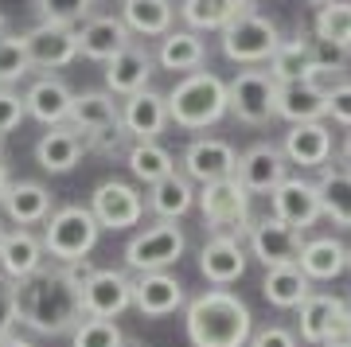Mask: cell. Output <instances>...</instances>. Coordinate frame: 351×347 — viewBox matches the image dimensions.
Instances as JSON below:
<instances>
[{
	"instance_id": "cell-1",
	"label": "cell",
	"mask_w": 351,
	"mask_h": 347,
	"mask_svg": "<svg viewBox=\"0 0 351 347\" xmlns=\"http://www.w3.org/2000/svg\"><path fill=\"white\" fill-rule=\"evenodd\" d=\"M94 273V261H47L27 281H16V324L36 335H71L82 312V285Z\"/></svg>"
},
{
	"instance_id": "cell-2",
	"label": "cell",
	"mask_w": 351,
	"mask_h": 347,
	"mask_svg": "<svg viewBox=\"0 0 351 347\" xmlns=\"http://www.w3.org/2000/svg\"><path fill=\"white\" fill-rule=\"evenodd\" d=\"M184 332L191 347H250L254 316L230 289H207L188 300Z\"/></svg>"
},
{
	"instance_id": "cell-3",
	"label": "cell",
	"mask_w": 351,
	"mask_h": 347,
	"mask_svg": "<svg viewBox=\"0 0 351 347\" xmlns=\"http://www.w3.org/2000/svg\"><path fill=\"white\" fill-rule=\"evenodd\" d=\"M168 117L176 129L199 133L207 125H219L230 113V98H226V82L211 71H191L176 82L168 94Z\"/></svg>"
},
{
	"instance_id": "cell-4",
	"label": "cell",
	"mask_w": 351,
	"mask_h": 347,
	"mask_svg": "<svg viewBox=\"0 0 351 347\" xmlns=\"http://www.w3.org/2000/svg\"><path fill=\"white\" fill-rule=\"evenodd\" d=\"M98 235H101V226L94 219V211L71 203V207H55V215L43 223V235L39 238H43V250H47L51 261L71 265V261H86L94 254Z\"/></svg>"
},
{
	"instance_id": "cell-5",
	"label": "cell",
	"mask_w": 351,
	"mask_h": 347,
	"mask_svg": "<svg viewBox=\"0 0 351 347\" xmlns=\"http://www.w3.org/2000/svg\"><path fill=\"white\" fill-rule=\"evenodd\" d=\"M195 203H199L203 219L211 226L215 235H250L254 215H250V191L239 184V176L230 180H215V184H203L195 191Z\"/></svg>"
},
{
	"instance_id": "cell-6",
	"label": "cell",
	"mask_w": 351,
	"mask_h": 347,
	"mask_svg": "<svg viewBox=\"0 0 351 347\" xmlns=\"http://www.w3.org/2000/svg\"><path fill=\"white\" fill-rule=\"evenodd\" d=\"M188 238L176 223H152L125 242V270L133 273H168V265L184 258Z\"/></svg>"
},
{
	"instance_id": "cell-7",
	"label": "cell",
	"mask_w": 351,
	"mask_h": 347,
	"mask_svg": "<svg viewBox=\"0 0 351 347\" xmlns=\"http://www.w3.org/2000/svg\"><path fill=\"white\" fill-rule=\"evenodd\" d=\"M277 47H281L277 24L265 20V16H258V12H242L234 24L223 27V55L230 62H242V67L269 62Z\"/></svg>"
},
{
	"instance_id": "cell-8",
	"label": "cell",
	"mask_w": 351,
	"mask_h": 347,
	"mask_svg": "<svg viewBox=\"0 0 351 347\" xmlns=\"http://www.w3.org/2000/svg\"><path fill=\"white\" fill-rule=\"evenodd\" d=\"M226 98H230V113L242 125H265L277 101V82L269 78V71H239L226 82Z\"/></svg>"
},
{
	"instance_id": "cell-9",
	"label": "cell",
	"mask_w": 351,
	"mask_h": 347,
	"mask_svg": "<svg viewBox=\"0 0 351 347\" xmlns=\"http://www.w3.org/2000/svg\"><path fill=\"white\" fill-rule=\"evenodd\" d=\"M133 309V277L125 270H94L82 285V312L94 320H117Z\"/></svg>"
},
{
	"instance_id": "cell-10",
	"label": "cell",
	"mask_w": 351,
	"mask_h": 347,
	"mask_svg": "<svg viewBox=\"0 0 351 347\" xmlns=\"http://www.w3.org/2000/svg\"><path fill=\"white\" fill-rule=\"evenodd\" d=\"M24 51L32 59V71H63L78 59V27H59V24H36L20 32Z\"/></svg>"
},
{
	"instance_id": "cell-11",
	"label": "cell",
	"mask_w": 351,
	"mask_h": 347,
	"mask_svg": "<svg viewBox=\"0 0 351 347\" xmlns=\"http://www.w3.org/2000/svg\"><path fill=\"white\" fill-rule=\"evenodd\" d=\"M90 211H94L101 230H129V226L141 223L145 199H141V191L133 184H125V180H106V184L94 187Z\"/></svg>"
},
{
	"instance_id": "cell-12",
	"label": "cell",
	"mask_w": 351,
	"mask_h": 347,
	"mask_svg": "<svg viewBox=\"0 0 351 347\" xmlns=\"http://www.w3.org/2000/svg\"><path fill=\"white\" fill-rule=\"evenodd\" d=\"M269 207H274V219L277 223L293 226V230H308L316 219H324V207H320V191L316 184L301 180V176H289L285 184H277L269 191Z\"/></svg>"
},
{
	"instance_id": "cell-13",
	"label": "cell",
	"mask_w": 351,
	"mask_h": 347,
	"mask_svg": "<svg viewBox=\"0 0 351 347\" xmlns=\"http://www.w3.org/2000/svg\"><path fill=\"white\" fill-rule=\"evenodd\" d=\"M250 250L265 270H285V265H301L304 238H301V230L277 223L274 215H269V219L250 226Z\"/></svg>"
},
{
	"instance_id": "cell-14",
	"label": "cell",
	"mask_w": 351,
	"mask_h": 347,
	"mask_svg": "<svg viewBox=\"0 0 351 347\" xmlns=\"http://www.w3.org/2000/svg\"><path fill=\"white\" fill-rule=\"evenodd\" d=\"M191 184H215V180H230L239 176V152L226 145L223 136H199L184 149V168Z\"/></svg>"
},
{
	"instance_id": "cell-15",
	"label": "cell",
	"mask_w": 351,
	"mask_h": 347,
	"mask_svg": "<svg viewBox=\"0 0 351 347\" xmlns=\"http://www.w3.org/2000/svg\"><path fill=\"white\" fill-rule=\"evenodd\" d=\"M199 273H203V281H211L215 289H226L234 281H242V273H246L242 242L230 235H211L199 250Z\"/></svg>"
},
{
	"instance_id": "cell-16",
	"label": "cell",
	"mask_w": 351,
	"mask_h": 347,
	"mask_svg": "<svg viewBox=\"0 0 351 347\" xmlns=\"http://www.w3.org/2000/svg\"><path fill=\"white\" fill-rule=\"evenodd\" d=\"M168 125H172L168 98L156 90H141V94L121 101V129L129 133V141H156Z\"/></svg>"
},
{
	"instance_id": "cell-17",
	"label": "cell",
	"mask_w": 351,
	"mask_h": 347,
	"mask_svg": "<svg viewBox=\"0 0 351 347\" xmlns=\"http://www.w3.org/2000/svg\"><path fill=\"white\" fill-rule=\"evenodd\" d=\"M285 180H289V160L277 145H254L250 152L239 156V184L250 195H265Z\"/></svg>"
},
{
	"instance_id": "cell-18",
	"label": "cell",
	"mask_w": 351,
	"mask_h": 347,
	"mask_svg": "<svg viewBox=\"0 0 351 347\" xmlns=\"http://www.w3.org/2000/svg\"><path fill=\"white\" fill-rule=\"evenodd\" d=\"M24 106H27V117H36L39 125H66L71 121V106H75V90L66 86L63 78L55 75H39L24 94Z\"/></svg>"
},
{
	"instance_id": "cell-19",
	"label": "cell",
	"mask_w": 351,
	"mask_h": 347,
	"mask_svg": "<svg viewBox=\"0 0 351 347\" xmlns=\"http://www.w3.org/2000/svg\"><path fill=\"white\" fill-rule=\"evenodd\" d=\"M133 43V32L125 27L121 16H90L86 24L78 27V55L94 62H110L113 55Z\"/></svg>"
},
{
	"instance_id": "cell-20",
	"label": "cell",
	"mask_w": 351,
	"mask_h": 347,
	"mask_svg": "<svg viewBox=\"0 0 351 347\" xmlns=\"http://www.w3.org/2000/svg\"><path fill=\"white\" fill-rule=\"evenodd\" d=\"M47 250H43V238L36 230H24V226H16L4 235L0 242V273L8 277V281H27L32 273H39L47 265Z\"/></svg>"
},
{
	"instance_id": "cell-21",
	"label": "cell",
	"mask_w": 351,
	"mask_h": 347,
	"mask_svg": "<svg viewBox=\"0 0 351 347\" xmlns=\"http://www.w3.org/2000/svg\"><path fill=\"white\" fill-rule=\"evenodd\" d=\"M152 78V51L141 43H129L121 55H113L106 62V90L117 98H133L141 90H149Z\"/></svg>"
},
{
	"instance_id": "cell-22",
	"label": "cell",
	"mask_w": 351,
	"mask_h": 347,
	"mask_svg": "<svg viewBox=\"0 0 351 347\" xmlns=\"http://www.w3.org/2000/svg\"><path fill=\"white\" fill-rule=\"evenodd\" d=\"M0 207L8 215V223L27 230V226L47 223L51 215H55V195L43 184H36V180H16V184H8Z\"/></svg>"
},
{
	"instance_id": "cell-23",
	"label": "cell",
	"mask_w": 351,
	"mask_h": 347,
	"mask_svg": "<svg viewBox=\"0 0 351 347\" xmlns=\"http://www.w3.org/2000/svg\"><path fill=\"white\" fill-rule=\"evenodd\" d=\"M274 113L285 117L289 125H308V121H324L328 117V90L320 82H285L277 86Z\"/></svg>"
},
{
	"instance_id": "cell-24",
	"label": "cell",
	"mask_w": 351,
	"mask_h": 347,
	"mask_svg": "<svg viewBox=\"0 0 351 347\" xmlns=\"http://www.w3.org/2000/svg\"><path fill=\"white\" fill-rule=\"evenodd\" d=\"M82 152H90V145L75 125H55V129H47V133L36 141V160H39V168L51 172V176L71 172V168L82 160Z\"/></svg>"
},
{
	"instance_id": "cell-25",
	"label": "cell",
	"mask_w": 351,
	"mask_h": 347,
	"mask_svg": "<svg viewBox=\"0 0 351 347\" xmlns=\"http://www.w3.org/2000/svg\"><path fill=\"white\" fill-rule=\"evenodd\" d=\"M188 304V293L172 273H141L133 281V309L141 316H172Z\"/></svg>"
},
{
	"instance_id": "cell-26",
	"label": "cell",
	"mask_w": 351,
	"mask_h": 347,
	"mask_svg": "<svg viewBox=\"0 0 351 347\" xmlns=\"http://www.w3.org/2000/svg\"><path fill=\"white\" fill-rule=\"evenodd\" d=\"M289 164H301V168H324L332 160V133L324 121H308V125H293L281 141Z\"/></svg>"
},
{
	"instance_id": "cell-27",
	"label": "cell",
	"mask_w": 351,
	"mask_h": 347,
	"mask_svg": "<svg viewBox=\"0 0 351 347\" xmlns=\"http://www.w3.org/2000/svg\"><path fill=\"white\" fill-rule=\"evenodd\" d=\"M82 136H94L101 129H113L121 125V106L113 101L110 90H82L75 94V106H71V121Z\"/></svg>"
},
{
	"instance_id": "cell-28",
	"label": "cell",
	"mask_w": 351,
	"mask_h": 347,
	"mask_svg": "<svg viewBox=\"0 0 351 347\" xmlns=\"http://www.w3.org/2000/svg\"><path fill=\"white\" fill-rule=\"evenodd\" d=\"M348 261H351V250L332 235L308 238L301 250V273L308 281H332V277L348 270Z\"/></svg>"
},
{
	"instance_id": "cell-29",
	"label": "cell",
	"mask_w": 351,
	"mask_h": 347,
	"mask_svg": "<svg viewBox=\"0 0 351 347\" xmlns=\"http://www.w3.org/2000/svg\"><path fill=\"white\" fill-rule=\"evenodd\" d=\"M242 12H254L250 0H184L180 4V16H184L188 32H223Z\"/></svg>"
},
{
	"instance_id": "cell-30",
	"label": "cell",
	"mask_w": 351,
	"mask_h": 347,
	"mask_svg": "<svg viewBox=\"0 0 351 347\" xmlns=\"http://www.w3.org/2000/svg\"><path fill=\"white\" fill-rule=\"evenodd\" d=\"M269 78H274L277 86H285V82H316V62H313V39H281V47L274 51V59H269Z\"/></svg>"
},
{
	"instance_id": "cell-31",
	"label": "cell",
	"mask_w": 351,
	"mask_h": 347,
	"mask_svg": "<svg viewBox=\"0 0 351 347\" xmlns=\"http://www.w3.org/2000/svg\"><path fill=\"white\" fill-rule=\"evenodd\" d=\"M191 203H195V187H191V180L180 168L172 176H164L160 184L149 187V207H152V215H160V223L184 219L191 211Z\"/></svg>"
},
{
	"instance_id": "cell-32",
	"label": "cell",
	"mask_w": 351,
	"mask_h": 347,
	"mask_svg": "<svg viewBox=\"0 0 351 347\" xmlns=\"http://www.w3.org/2000/svg\"><path fill=\"white\" fill-rule=\"evenodd\" d=\"M316 191H320L324 219H332L336 226H351V168L324 164L320 180H316Z\"/></svg>"
},
{
	"instance_id": "cell-33",
	"label": "cell",
	"mask_w": 351,
	"mask_h": 347,
	"mask_svg": "<svg viewBox=\"0 0 351 347\" xmlns=\"http://www.w3.org/2000/svg\"><path fill=\"white\" fill-rule=\"evenodd\" d=\"M121 20H125V27L133 36L164 39L172 32L176 8H172V0H125V4H121Z\"/></svg>"
},
{
	"instance_id": "cell-34",
	"label": "cell",
	"mask_w": 351,
	"mask_h": 347,
	"mask_svg": "<svg viewBox=\"0 0 351 347\" xmlns=\"http://www.w3.org/2000/svg\"><path fill=\"white\" fill-rule=\"evenodd\" d=\"M203 59H207V47H203L199 32H168V36L160 39V51H156V62H160L164 71H184V75H191V71H199Z\"/></svg>"
},
{
	"instance_id": "cell-35",
	"label": "cell",
	"mask_w": 351,
	"mask_h": 347,
	"mask_svg": "<svg viewBox=\"0 0 351 347\" xmlns=\"http://www.w3.org/2000/svg\"><path fill=\"white\" fill-rule=\"evenodd\" d=\"M313 293V281L301 273V265H285V270H265L262 297L274 309H301L304 297Z\"/></svg>"
},
{
	"instance_id": "cell-36",
	"label": "cell",
	"mask_w": 351,
	"mask_h": 347,
	"mask_svg": "<svg viewBox=\"0 0 351 347\" xmlns=\"http://www.w3.org/2000/svg\"><path fill=\"white\" fill-rule=\"evenodd\" d=\"M348 309L339 297H332V293H308L304 297V304L297 312H301V339L313 347H324V335L328 328L336 324V316Z\"/></svg>"
},
{
	"instance_id": "cell-37",
	"label": "cell",
	"mask_w": 351,
	"mask_h": 347,
	"mask_svg": "<svg viewBox=\"0 0 351 347\" xmlns=\"http://www.w3.org/2000/svg\"><path fill=\"white\" fill-rule=\"evenodd\" d=\"M125 160H129V172L137 176L141 184H160L164 176H172L176 172V160H172V152L164 149L160 141H133L125 152Z\"/></svg>"
},
{
	"instance_id": "cell-38",
	"label": "cell",
	"mask_w": 351,
	"mask_h": 347,
	"mask_svg": "<svg viewBox=\"0 0 351 347\" xmlns=\"http://www.w3.org/2000/svg\"><path fill=\"white\" fill-rule=\"evenodd\" d=\"M32 75V59L24 51V39L16 32H0V90L16 86Z\"/></svg>"
},
{
	"instance_id": "cell-39",
	"label": "cell",
	"mask_w": 351,
	"mask_h": 347,
	"mask_svg": "<svg viewBox=\"0 0 351 347\" xmlns=\"http://www.w3.org/2000/svg\"><path fill=\"white\" fill-rule=\"evenodd\" d=\"M316 39H328V43H339V47H351V0H336V4H324L316 12Z\"/></svg>"
},
{
	"instance_id": "cell-40",
	"label": "cell",
	"mask_w": 351,
	"mask_h": 347,
	"mask_svg": "<svg viewBox=\"0 0 351 347\" xmlns=\"http://www.w3.org/2000/svg\"><path fill=\"white\" fill-rule=\"evenodd\" d=\"M36 12H39V24L75 27L94 16V0H36Z\"/></svg>"
},
{
	"instance_id": "cell-41",
	"label": "cell",
	"mask_w": 351,
	"mask_h": 347,
	"mask_svg": "<svg viewBox=\"0 0 351 347\" xmlns=\"http://www.w3.org/2000/svg\"><path fill=\"white\" fill-rule=\"evenodd\" d=\"M71 347H125V332H121L113 320L82 316L78 328L71 332Z\"/></svg>"
},
{
	"instance_id": "cell-42",
	"label": "cell",
	"mask_w": 351,
	"mask_h": 347,
	"mask_svg": "<svg viewBox=\"0 0 351 347\" xmlns=\"http://www.w3.org/2000/svg\"><path fill=\"white\" fill-rule=\"evenodd\" d=\"M351 59V47H339V43H328V39H313V62H316V78L332 75L336 86L343 82V67Z\"/></svg>"
},
{
	"instance_id": "cell-43",
	"label": "cell",
	"mask_w": 351,
	"mask_h": 347,
	"mask_svg": "<svg viewBox=\"0 0 351 347\" xmlns=\"http://www.w3.org/2000/svg\"><path fill=\"white\" fill-rule=\"evenodd\" d=\"M27 117V106L20 94H12V90H0V141L12 133V129H20V121Z\"/></svg>"
},
{
	"instance_id": "cell-44",
	"label": "cell",
	"mask_w": 351,
	"mask_h": 347,
	"mask_svg": "<svg viewBox=\"0 0 351 347\" xmlns=\"http://www.w3.org/2000/svg\"><path fill=\"white\" fill-rule=\"evenodd\" d=\"M86 145H90V152H98V156H117V152L129 145V133L121 129V125H113V129H101V133L86 136Z\"/></svg>"
},
{
	"instance_id": "cell-45",
	"label": "cell",
	"mask_w": 351,
	"mask_h": 347,
	"mask_svg": "<svg viewBox=\"0 0 351 347\" xmlns=\"http://www.w3.org/2000/svg\"><path fill=\"white\" fill-rule=\"evenodd\" d=\"M16 332V281L0 273V339Z\"/></svg>"
},
{
	"instance_id": "cell-46",
	"label": "cell",
	"mask_w": 351,
	"mask_h": 347,
	"mask_svg": "<svg viewBox=\"0 0 351 347\" xmlns=\"http://www.w3.org/2000/svg\"><path fill=\"white\" fill-rule=\"evenodd\" d=\"M328 117L351 129V82H339V86H328Z\"/></svg>"
},
{
	"instance_id": "cell-47",
	"label": "cell",
	"mask_w": 351,
	"mask_h": 347,
	"mask_svg": "<svg viewBox=\"0 0 351 347\" xmlns=\"http://www.w3.org/2000/svg\"><path fill=\"white\" fill-rule=\"evenodd\" d=\"M250 347H297V335L289 332V328H281V324H269L262 332H254Z\"/></svg>"
},
{
	"instance_id": "cell-48",
	"label": "cell",
	"mask_w": 351,
	"mask_h": 347,
	"mask_svg": "<svg viewBox=\"0 0 351 347\" xmlns=\"http://www.w3.org/2000/svg\"><path fill=\"white\" fill-rule=\"evenodd\" d=\"M324 347H351V309H343V312L336 316V324L328 328Z\"/></svg>"
},
{
	"instance_id": "cell-49",
	"label": "cell",
	"mask_w": 351,
	"mask_h": 347,
	"mask_svg": "<svg viewBox=\"0 0 351 347\" xmlns=\"http://www.w3.org/2000/svg\"><path fill=\"white\" fill-rule=\"evenodd\" d=\"M8 160H4V152H0V203H4V191H8Z\"/></svg>"
},
{
	"instance_id": "cell-50",
	"label": "cell",
	"mask_w": 351,
	"mask_h": 347,
	"mask_svg": "<svg viewBox=\"0 0 351 347\" xmlns=\"http://www.w3.org/2000/svg\"><path fill=\"white\" fill-rule=\"evenodd\" d=\"M0 347H36V344H32V339H24V335H4V339H0Z\"/></svg>"
},
{
	"instance_id": "cell-51",
	"label": "cell",
	"mask_w": 351,
	"mask_h": 347,
	"mask_svg": "<svg viewBox=\"0 0 351 347\" xmlns=\"http://www.w3.org/2000/svg\"><path fill=\"white\" fill-rule=\"evenodd\" d=\"M343 156H348V164H351V133H348V141H343Z\"/></svg>"
},
{
	"instance_id": "cell-52",
	"label": "cell",
	"mask_w": 351,
	"mask_h": 347,
	"mask_svg": "<svg viewBox=\"0 0 351 347\" xmlns=\"http://www.w3.org/2000/svg\"><path fill=\"white\" fill-rule=\"evenodd\" d=\"M308 4H320V8H324V4H336V0H308Z\"/></svg>"
},
{
	"instance_id": "cell-53",
	"label": "cell",
	"mask_w": 351,
	"mask_h": 347,
	"mask_svg": "<svg viewBox=\"0 0 351 347\" xmlns=\"http://www.w3.org/2000/svg\"><path fill=\"white\" fill-rule=\"evenodd\" d=\"M4 235H8V230H4V226H0V242H4Z\"/></svg>"
},
{
	"instance_id": "cell-54",
	"label": "cell",
	"mask_w": 351,
	"mask_h": 347,
	"mask_svg": "<svg viewBox=\"0 0 351 347\" xmlns=\"http://www.w3.org/2000/svg\"><path fill=\"white\" fill-rule=\"evenodd\" d=\"M0 32H4V16H0Z\"/></svg>"
},
{
	"instance_id": "cell-55",
	"label": "cell",
	"mask_w": 351,
	"mask_h": 347,
	"mask_svg": "<svg viewBox=\"0 0 351 347\" xmlns=\"http://www.w3.org/2000/svg\"><path fill=\"white\" fill-rule=\"evenodd\" d=\"M348 265H351V261H348Z\"/></svg>"
}]
</instances>
